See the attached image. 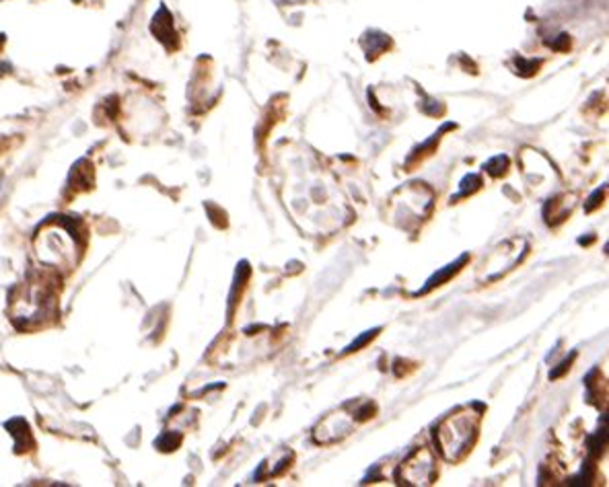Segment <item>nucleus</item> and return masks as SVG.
<instances>
[{"label":"nucleus","mask_w":609,"mask_h":487,"mask_svg":"<svg viewBox=\"0 0 609 487\" xmlns=\"http://www.w3.org/2000/svg\"><path fill=\"white\" fill-rule=\"evenodd\" d=\"M480 419H482L480 411L467 407V409L447 415L437 425L434 440H437L441 454L447 461H453V463L461 461L471 450V446L475 444V438H477Z\"/></svg>","instance_id":"f257e3e1"},{"label":"nucleus","mask_w":609,"mask_h":487,"mask_svg":"<svg viewBox=\"0 0 609 487\" xmlns=\"http://www.w3.org/2000/svg\"><path fill=\"white\" fill-rule=\"evenodd\" d=\"M437 477V456L430 448H416L408 459L398 467V473H395V479L402 485H412V487H420V485H430Z\"/></svg>","instance_id":"f03ea898"},{"label":"nucleus","mask_w":609,"mask_h":487,"mask_svg":"<svg viewBox=\"0 0 609 487\" xmlns=\"http://www.w3.org/2000/svg\"><path fill=\"white\" fill-rule=\"evenodd\" d=\"M521 245H523V240H521V238H516V242L512 245L514 249H510V240L504 242L502 247H498V249L490 255V259L482 265V278H484L486 282H492V280H498L502 273H506L508 269H512L516 263L521 261V257L525 255V251L519 253V247H521Z\"/></svg>","instance_id":"7ed1b4c3"},{"label":"nucleus","mask_w":609,"mask_h":487,"mask_svg":"<svg viewBox=\"0 0 609 487\" xmlns=\"http://www.w3.org/2000/svg\"><path fill=\"white\" fill-rule=\"evenodd\" d=\"M354 421L356 419V413H346V411H338V413H331L329 417H325L317 428H315V442L317 444H333V442H340L342 438H346L352 430H354Z\"/></svg>","instance_id":"20e7f679"},{"label":"nucleus","mask_w":609,"mask_h":487,"mask_svg":"<svg viewBox=\"0 0 609 487\" xmlns=\"http://www.w3.org/2000/svg\"><path fill=\"white\" fill-rule=\"evenodd\" d=\"M465 261H467V255H463V257H461V259H459V261H455V263H451V265H447V267H445V269H441V271H439V273H434V276H432V278H430V280H428V284H426V288H424V290H422V294H424V292H428V290H432V288H434V286H441V284H443V282H445V280H449V278H451V276H453V273H457V271H459V269H461V265H463V263H465Z\"/></svg>","instance_id":"39448f33"},{"label":"nucleus","mask_w":609,"mask_h":487,"mask_svg":"<svg viewBox=\"0 0 609 487\" xmlns=\"http://www.w3.org/2000/svg\"><path fill=\"white\" fill-rule=\"evenodd\" d=\"M480 185H482V179H480L477 175H469V177H465V179H463V183H461V193L457 196V198L467 196V191H469V193H473L475 189H480ZM457 198H455V200H457Z\"/></svg>","instance_id":"423d86ee"},{"label":"nucleus","mask_w":609,"mask_h":487,"mask_svg":"<svg viewBox=\"0 0 609 487\" xmlns=\"http://www.w3.org/2000/svg\"><path fill=\"white\" fill-rule=\"evenodd\" d=\"M506 167H508V159H506V157H496V159H492L488 165H486L488 173H492L494 177L502 175V173L506 171Z\"/></svg>","instance_id":"0eeeda50"},{"label":"nucleus","mask_w":609,"mask_h":487,"mask_svg":"<svg viewBox=\"0 0 609 487\" xmlns=\"http://www.w3.org/2000/svg\"><path fill=\"white\" fill-rule=\"evenodd\" d=\"M377 331H379V329H375V331H367V333H364L362 337H358V339H356V342H354V344H352V346H350L346 352H354V350H358L360 346H364V344H367L369 339H373V337L377 335Z\"/></svg>","instance_id":"6e6552de"}]
</instances>
